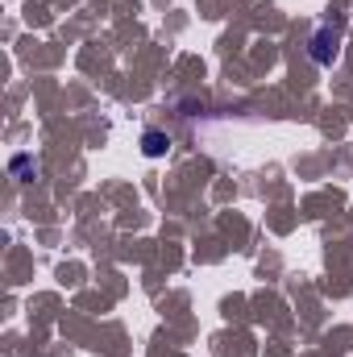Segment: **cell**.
Segmentation results:
<instances>
[{"label":"cell","instance_id":"cell-1","mask_svg":"<svg viewBox=\"0 0 353 357\" xmlns=\"http://www.w3.org/2000/svg\"><path fill=\"white\" fill-rule=\"evenodd\" d=\"M337 46H341V38H337L329 25L312 33V59H316L320 67H333V59H337Z\"/></svg>","mask_w":353,"mask_h":357},{"label":"cell","instance_id":"cell-2","mask_svg":"<svg viewBox=\"0 0 353 357\" xmlns=\"http://www.w3.org/2000/svg\"><path fill=\"white\" fill-rule=\"evenodd\" d=\"M167 150H171V137H167L163 129H146V133H142V154H146V158H163Z\"/></svg>","mask_w":353,"mask_h":357},{"label":"cell","instance_id":"cell-3","mask_svg":"<svg viewBox=\"0 0 353 357\" xmlns=\"http://www.w3.org/2000/svg\"><path fill=\"white\" fill-rule=\"evenodd\" d=\"M13 175H17V178H33V175H38L33 158H29V154H17V158H13Z\"/></svg>","mask_w":353,"mask_h":357}]
</instances>
